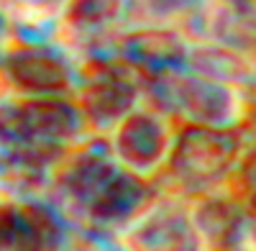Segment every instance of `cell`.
<instances>
[{"instance_id":"obj_1","label":"cell","mask_w":256,"mask_h":251,"mask_svg":"<svg viewBox=\"0 0 256 251\" xmlns=\"http://www.w3.org/2000/svg\"><path fill=\"white\" fill-rule=\"evenodd\" d=\"M241 149L238 134L226 131L220 126L195 123L184 128L177 138L172 154V172L190 190L220 182Z\"/></svg>"},{"instance_id":"obj_12","label":"cell","mask_w":256,"mask_h":251,"mask_svg":"<svg viewBox=\"0 0 256 251\" xmlns=\"http://www.w3.org/2000/svg\"><path fill=\"white\" fill-rule=\"evenodd\" d=\"M138 244L146 248H195V231L182 216H156L138 231Z\"/></svg>"},{"instance_id":"obj_8","label":"cell","mask_w":256,"mask_h":251,"mask_svg":"<svg viewBox=\"0 0 256 251\" xmlns=\"http://www.w3.org/2000/svg\"><path fill=\"white\" fill-rule=\"evenodd\" d=\"M82 118L74 106H67L62 100H41L31 102L18 118V128L44 141H62L80 131Z\"/></svg>"},{"instance_id":"obj_7","label":"cell","mask_w":256,"mask_h":251,"mask_svg":"<svg viewBox=\"0 0 256 251\" xmlns=\"http://www.w3.org/2000/svg\"><path fill=\"white\" fill-rule=\"evenodd\" d=\"M116 172L118 170L110 159L108 146L105 144H90L88 149H82L72 159L70 170L64 172V187H67V192L77 202L88 205Z\"/></svg>"},{"instance_id":"obj_14","label":"cell","mask_w":256,"mask_h":251,"mask_svg":"<svg viewBox=\"0 0 256 251\" xmlns=\"http://www.w3.org/2000/svg\"><path fill=\"white\" fill-rule=\"evenodd\" d=\"M195 67L210 77V80H233V77H238L241 72V64H238V59L236 54H226V52H198L195 54Z\"/></svg>"},{"instance_id":"obj_9","label":"cell","mask_w":256,"mask_h":251,"mask_svg":"<svg viewBox=\"0 0 256 251\" xmlns=\"http://www.w3.org/2000/svg\"><path fill=\"white\" fill-rule=\"evenodd\" d=\"M13 77L34 92H56L70 82V67L54 52H26L10 62Z\"/></svg>"},{"instance_id":"obj_5","label":"cell","mask_w":256,"mask_h":251,"mask_svg":"<svg viewBox=\"0 0 256 251\" xmlns=\"http://www.w3.org/2000/svg\"><path fill=\"white\" fill-rule=\"evenodd\" d=\"M126 62L148 72L159 70H180L187 59V49L182 38L172 31H136L120 46Z\"/></svg>"},{"instance_id":"obj_4","label":"cell","mask_w":256,"mask_h":251,"mask_svg":"<svg viewBox=\"0 0 256 251\" xmlns=\"http://www.w3.org/2000/svg\"><path fill=\"white\" fill-rule=\"evenodd\" d=\"M164 146H166L164 126L154 116L134 113V116L123 118L118 136H116V152L134 170L154 166L164 154Z\"/></svg>"},{"instance_id":"obj_16","label":"cell","mask_w":256,"mask_h":251,"mask_svg":"<svg viewBox=\"0 0 256 251\" xmlns=\"http://www.w3.org/2000/svg\"><path fill=\"white\" fill-rule=\"evenodd\" d=\"M244 180L251 187V192H256V149L248 154V159L244 162Z\"/></svg>"},{"instance_id":"obj_10","label":"cell","mask_w":256,"mask_h":251,"mask_svg":"<svg viewBox=\"0 0 256 251\" xmlns=\"http://www.w3.org/2000/svg\"><path fill=\"white\" fill-rule=\"evenodd\" d=\"M244 223H246L244 210L233 200H226V198L205 200L195 213L198 231L212 246H220V248H233L241 244Z\"/></svg>"},{"instance_id":"obj_6","label":"cell","mask_w":256,"mask_h":251,"mask_svg":"<svg viewBox=\"0 0 256 251\" xmlns=\"http://www.w3.org/2000/svg\"><path fill=\"white\" fill-rule=\"evenodd\" d=\"M136 102L134 82L123 74H102L84 90V113L98 126L123 120Z\"/></svg>"},{"instance_id":"obj_15","label":"cell","mask_w":256,"mask_h":251,"mask_svg":"<svg viewBox=\"0 0 256 251\" xmlns=\"http://www.w3.org/2000/svg\"><path fill=\"white\" fill-rule=\"evenodd\" d=\"M200 0H148L154 13L159 16H172V13H180V10H190L195 8Z\"/></svg>"},{"instance_id":"obj_11","label":"cell","mask_w":256,"mask_h":251,"mask_svg":"<svg viewBox=\"0 0 256 251\" xmlns=\"http://www.w3.org/2000/svg\"><path fill=\"white\" fill-rule=\"evenodd\" d=\"M218 41L236 52H256V10L248 0H233V6L220 10L212 24Z\"/></svg>"},{"instance_id":"obj_13","label":"cell","mask_w":256,"mask_h":251,"mask_svg":"<svg viewBox=\"0 0 256 251\" xmlns=\"http://www.w3.org/2000/svg\"><path fill=\"white\" fill-rule=\"evenodd\" d=\"M120 10V0H72L70 6V20L74 26H102L110 18H116Z\"/></svg>"},{"instance_id":"obj_3","label":"cell","mask_w":256,"mask_h":251,"mask_svg":"<svg viewBox=\"0 0 256 251\" xmlns=\"http://www.w3.org/2000/svg\"><path fill=\"white\" fill-rule=\"evenodd\" d=\"M148 198H152V192L144 180L128 172H116L102 184V190L88 202L90 218L102 226H123L144 210Z\"/></svg>"},{"instance_id":"obj_2","label":"cell","mask_w":256,"mask_h":251,"mask_svg":"<svg viewBox=\"0 0 256 251\" xmlns=\"http://www.w3.org/2000/svg\"><path fill=\"white\" fill-rule=\"evenodd\" d=\"M152 100L166 113H184L195 123L223 126L233 113V95L218 80L205 74H182L180 70H159L148 80Z\"/></svg>"}]
</instances>
